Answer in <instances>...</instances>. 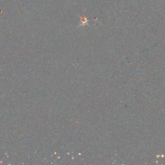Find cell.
<instances>
[{"label": "cell", "instance_id": "obj_1", "mask_svg": "<svg viewBox=\"0 0 165 165\" xmlns=\"http://www.w3.org/2000/svg\"><path fill=\"white\" fill-rule=\"evenodd\" d=\"M88 22V20H87V19L85 17H83L81 18V23H82L83 24H85Z\"/></svg>", "mask_w": 165, "mask_h": 165}]
</instances>
